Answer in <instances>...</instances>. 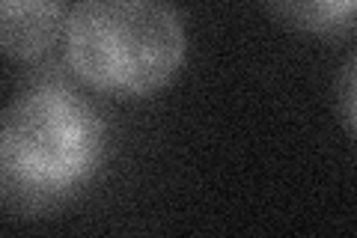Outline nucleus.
<instances>
[{
	"label": "nucleus",
	"mask_w": 357,
	"mask_h": 238,
	"mask_svg": "<svg viewBox=\"0 0 357 238\" xmlns=\"http://www.w3.org/2000/svg\"><path fill=\"white\" fill-rule=\"evenodd\" d=\"M105 155L98 107L66 84L18 93L0 126V188L6 209L45 214L60 209L96 176Z\"/></svg>",
	"instance_id": "1"
},
{
	"label": "nucleus",
	"mask_w": 357,
	"mask_h": 238,
	"mask_svg": "<svg viewBox=\"0 0 357 238\" xmlns=\"http://www.w3.org/2000/svg\"><path fill=\"white\" fill-rule=\"evenodd\" d=\"M72 72L98 93L137 98L158 93L185 60V27L161 0H84L63 30Z\"/></svg>",
	"instance_id": "2"
},
{
	"label": "nucleus",
	"mask_w": 357,
	"mask_h": 238,
	"mask_svg": "<svg viewBox=\"0 0 357 238\" xmlns=\"http://www.w3.org/2000/svg\"><path fill=\"white\" fill-rule=\"evenodd\" d=\"M72 6L60 0H3L0 3V45L13 60H36L66 30Z\"/></svg>",
	"instance_id": "3"
},
{
	"label": "nucleus",
	"mask_w": 357,
	"mask_h": 238,
	"mask_svg": "<svg viewBox=\"0 0 357 238\" xmlns=\"http://www.w3.org/2000/svg\"><path fill=\"white\" fill-rule=\"evenodd\" d=\"M268 13L283 24L319 33V36H345L357 30V0H319V3H268Z\"/></svg>",
	"instance_id": "4"
},
{
	"label": "nucleus",
	"mask_w": 357,
	"mask_h": 238,
	"mask_svg": "<svg viewBox=\"0 0 357 238\" xmlns=\"http://www.w3.org/2000/svg\"><path fill=\"white\" fill-rule=\"evenodd\" d=\"M333 96H337V110H340L342 126L357 140V51L349 54V60L340 66Z\"/></svg>",
	"instance_id": "5"
}]
</instances>
